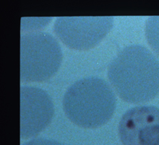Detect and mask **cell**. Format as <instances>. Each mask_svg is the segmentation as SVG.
Here are the masks:
<instances>
[{"label": "cell", "mask_w": 159, "mask_h": 145, "mask_svg": "<svg viewBox=\"0 0 159 145\" xmlns=\"http://www.w3.org/2000/svg\"><path fill=\"white\" fill-rule=\"evenodd\" d=\"M65 114L83 128H98L114 114L116 98L109 84L101 78L81 79L69 87L63 99Z\"/></svg>", "instance_id": "7a4b0ae2"}, {"label": "cell", "mask_w": 159, "mask_h": 145, "mask_svg": "<svg viewBox=\"0 0 159 145\" xmlns=\"http://www.w3.org/2000/svg\"><path fill=\"white\" fill-rule=\"evenodd\" d=\"M146 36L150 46L159 55V16L150 17L146 21Z\"/></svg>", "instance_id": "52a82bcc"}, {"label": "cell", "mask_w": 159, "mask_h": 145, "mask_svg": "<svg viewBox=\"0 0 159 145\" xmlns=\"http://www.w3.org/2000/svg\"><path fill=\"white\" fill-rule=\"evenodd\" d=\"M123 145H159V108L138 106L129 109L118 124Z\"/></svg>", "instance_id": "5b68a950"}, {"label": "cell", "mask_w": 159, "mask_h": 145, "mask_svg": "<svg viewBox=\"0 0 159 145\" xmlns=\"http://www.w3.org/2000/svg\"><path fill=\"white\" fill-rule=\"evenodd\" d=\"M54 113V104L46 91L33 86L20 88L21 138L38 135L51 123Z\"/></svg>", "instance_id": "8992f818"}, {"label": "cell", "mask_w": 159, "mask_h": 145, "mask_svg": "<svg viewBox=\"0 0 159 145\" xmlns=\"http://www.w3.org/2000/svg\"><path fill=\"white\" fill-rule=\"evenodd\" d=\"M113 21L112 17H61L54 23V30L66 46L87 50L107 36Z\"/></svg>", "instance_id": "277c9868"}, {"label": "cell", "mask_w": 159, "mask_h": 145, "mask_svg": "<svg viewBox=\"0 0 159 145\" xmlns=\"http://www.w3.org/2000/svg\"><path fill=\"white\" fill-rule=\"evenodd\" d=\"M111 84L125 101H151L159 94V61L140 45L125 47L108 68Z\"/></svg>", "instance_id": "6da1fadb"}, {"label": "cell", "mask_w": 159, "mask_h": 145, "mask_svg": "<svg viewBox=\"0 0 159 145\" xmlns=\"http://www.w3.org/2000/svg\"><path fill=\"white\" fill-rule=\"evenodd\" d=\"M22 145H66L55 140H51L46 138H36L33 139Z\"/></svg>", "instance_id": "ba28073f"}, {"label": "cell", "mask_w": 159, "mask_h": 145, "mask_svg": "<svg viewBox=\"0 0 159 145\" xmlns=\"http://www.w3.org/2000/svg\"><path fill=\"white\" fill-rule=\"evenodd\" d=\"M63 54L58 42L46 32H32L20 38V80L42 82L61 66Z\"/></svg>", "instance_id": "3957f363"}]
</instances>
